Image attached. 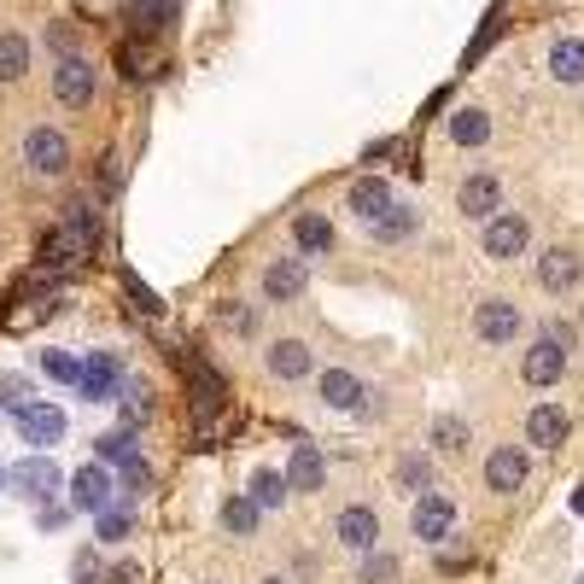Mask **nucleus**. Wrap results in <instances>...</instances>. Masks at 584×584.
<instances>
[{"label": "nucleus", "instance_id": "33", "mask_svg": "<svg viewBox=\"0 0 584 584\" xmlns=\"http://www.w3.org/2000/svg\"><path fill=\"white\" fill-rule=\"evenodd\" d=\"M94 521H100V544H124L129 538V514L106 509V514H94Z\"/></svg>", "mask_w": 584, "mask_h": 584}, {"label": "nucleus", "instance_id": "3", "mask_svg": "<svg viewBox=\"0 0 584 584\" xmlns=\"http://www.w3.org/2000/svg\"><path fill=\"white\" fill-rule=\"evenodd\" d=\"M54 94H59V106H71V112H82V106H94V94H100V71L82 54H71V59H59L54 65Z\"/></svg>", "mask_w": 584, "mask_h": 584}, {"label": "nucleus", "instance_id": "13", "mask_svg": "<svg viewBox=\"0 0 584 584\" xmlns=\"http://www.w3.org/2000/svg\"><path fill=\"white\" fill-rule=\"evenodd\" d=\"M12 486H19V497H30V503H47L65 479H59V468H54V456H30V462H19V468L7 474Z\"/></svg>", "mask_w": 584, "mask_h": 584}, {"label": "nucleus", "instance_id": "29", "mask_svg": "<svg viewBox=\"0 0 584 584\" xmlns=\"http://www.w3.org/2000/svg\"><path fill=\"white\" fill-rule=\"evenodd\" d=\"M363 584H398V556H386V549H369L363 556Z\"/></svg>", "mask_w": 584, "mask_h": 584}, {"label": "nucleus", "instance_id": "8", "mask_svg": "<svg viewBox=\"0 0 584 584\" xmlns=\"http://www.w3.org/2000/svg\"><path fill=\"white\" fill-rule=\"evenodd\" d=\"M19 439L36 451H54L65 439V409L59 404H19Z\"/></svg>", "mask_w": 584, "mask_h": 584}, {"label": "nucleus", "instance_id": "16", "mask_svg": "<svg viewBox=\"0 0 584 584\" xmlns=\"http://www.w3.org/2000/svg\"><path fill=\"white\" fill-rule=\"evenodd\" d=\"M311 346H304V339H275V346L264 351V369L275 374V381H304V374H311Z\"/></svg>", "mask_w": 584, "mask_h": 584}, {"label": "nucleus", "instance_id": "41", "mask_svg": "<svg viewBox=\"0 0 584 584\" xmlns=\"http://www.w3.org/2000/svg\"><path fill=\"white\" fill-rule=\"evenodd\" d=\"M264 584H287V579H264Z\"/></svg>", "mask_w": 584, "mask_h": 584}, {"label": "nucleus", "instance_id": "24", "mask_svg": "<svg viewBox=\"0 0 584 584\" xmlns=\"http://www.w3.org/2000/svg\"><path fill=\"white\" fill-rule=\"evenodd\" d=\"M451 141H456V147H486V141H491V117L479 112V106H462V112L451 117Z\"/></svg>", "mask_w": 584, "mask_h": 584}, {"label": "nucleus", "instance_id": "17", "mask_svg": "<svg viewBox=\"0 0 584 584\" xmlns=\"http://www.w3.org/2000/svg\"><path fill=\"white\" fill-rule=\"evenodd\" d=\"M521 374H526V386H556L561 374H567V351L549 346V339H538V346H526Z\"/></svg>", "mask_w": 584, "mask_h": 584}, {"label": "nucleus", "instance_id": "34", "mask_svg": "<svg viewBox=\"0 0 584 584\" xmlns=\"http://www.w3.org/2000/svg\"><path fill=\"white\" fill-rule=\"evenodd\" d=\"M124 416H129V421H147V416H152V398H147V386H141V381H129V386H124Z\"/></svg>", "mask_w": 584, "mask_h": 584}, {"label": "nucleus", "instance_id": "18", "mask_svg": "<svg viewBox=\"0 0 584 584\" xmlns=\"http://www.w3.org/2000/svg\"><path fill=\"white\" fill-rule=\"evenodd\" d=\"M292 246H299V257H328L334 252V222L322 211H299L292 217Z\"/></svg>", "mask_w": 584, "mask_h": 584}, {"label": "nucleus", "instance_id": "30", "mask_svg": "<svg viewBox=\"0 0 584 584\" xmlns=\"http://www.w3.org/2000/svg\"><path fill=\"white\" fill-rule=\"evenodd\" d=\"M433 444H439V451H462V444H468V421L439 416V421H433Z\"/></svg>", "mask_w": 584, "mask_h": 584}, {"label": "nucleus", "instance_id": "1", "mask_svg": "<svg viewBox=\"0 0 584 584\" xmlns=\"http://www.w3.org/2000/svg\"><path fill=\"white\" fill-rule=\"evenodd\" d=\"M479 246H486V257L491 264H514L526 246H532V222L521 217V211H497V217H486V234H479Z\"/></svg>", "mask_w": 584, "mask_h": 584}, {"label": "nucleus", "instance_id": "36", "mask_svg": "<svg viewBox=\"0 0 584 584\" xmlns=\"http://www.w3.org/2000/svg\"><path fill=\"white\" fill-rule=\"evenodd\" d=\"M71 579H77V584H100V579H106V573H100V561H94V549H77Z\"/></svg>", "mask_w": 584, "mask_h": 584}, {"label": "nucleus", "instance_id": "39", "mask_svg": "<svg viewBox=\"0 0 584 584\" xmlns=\"http://www.w3.org/2000/svg\"><path fill=\"white\" fill-rule=\"evenodd\" d=\"M112 584H141V567H135V561H117V567H112Z\"/></svg>", "mask_w": 584, "mask_h": 584}, {"label": "nucleus", "instance_id": "19", "mask_svg": "<svg viewBox=\"0 0 584 584\" xmlns=\"http://www.w3.org/2000/svg\"><path fill=\"white\" fill-rule=\"evenodd\" d=\"M117 374H124V369H117V357L112 351H94V363H82V374H77V392L89 404H106L112 392H117Z\"/></svg>", "mask_w": 584, "mask_h": 584}, {"label": "nucleus", "instance_id": "15", "mask_svg": "<svg viewBox=\"0 0 584 584\" xmlns=\"http://www.w3.org/2000/svg\"><path fill=\"white\" fill-rule=\"evenodd\" d=\"M567 433H573V416H567L561 404H538L526 416V444H538V451H556Z\"/></svg>", "mask_w": 584, "mask_h": 584}, {"label": "nucleus", "instance_id": "6", "mask_svg": "<svg viewBox=\"0 0 584 584\" xmlns=\"http://www.w3.org/2000/svg\"><path fill=\"white\" fill-rule=\"evenodd\" d=\"M112 497H117V479L106 474V462H89V468L71 474V509H82V514H106Z\"/></svg>", "mask_w": 584, "mask_h": 584}, {"label": "nucleus", "instance_id": "26", "mask_svg": "<svg viewBox=\"0 0 584 584\" xmlns=\"http://www.w3.org/2000/svg\"><path fill=\"white\" fill-rule=\"evenodd\" d=\"M257 514H264V509H257L252 497H229V503H222V526H229L234 538H252V532H257Z\"/></svg>", "mask_w": 584, "mask_h": 584}, {"label": "nucleus", "instance_id": "40", "mask_svg": "<svg viewBox=\"0 0 584 584\" xmlns=\"http://www.w3.org/2000/svg\"><path fill=\"white\" fill-rule=\"evenodd\" d=\"M573 509H579V514H584V486H579V491H573Z\"/></svg>", "mask_w": 584, "mask_h": 584}, {"label": "nucleus", "instance_id": "43", "mask_svg": "<svg viewBox=\"0 0 584 584\" xmlns=\"http://www.w3.org/2000/svg\"><path fill=\"white\" fill-rule=\"evenodd\" d=\"M579 584H584V579H579Z\"/></svg>", "mask_w": 584, "mask_h": 584}, {"label": "nucleus", "instance_id": "22", "mask_svg": "<svg viewBox=\"0 0 584 584\" xmlns=\"http://www.w3.org/2000/svg\"><path fill=\"white\" fill-rule=\"evenodd\" d=\"M346 205H351V211L363 217V222H374V217H381L386 205H392V187H386L381 176H357V182L346 187Z\"/></svg>", "mask_w": 584, "mask_h": 584}, {"label": "nucleus", "instance_id": "31", "mask_svg": "<svg viewBox=\"0 0 584 584\" xmlns=\"http://www.w3.org/2000/svg\"><path fill=\"white\" fill-rule=\"evenodd\" d=\"M94 456H100V462H129V456H135V439L124 433V427H117V433L94 439Z\"/></svg>", "mask_w": 584, "mask_h": 584}, {"label": "nucleus", "instance_id": "5", "mask_svg": "<svg viewBox=\"0 0 584 584\" xmlns=\"http://www.w3.org/2000/svg\"><path fill=\"white\" fill-rule=\"evenodd\" d=\"M409 532H416L421 544H444L456 532V503L451 497H416V509H409Z\"/></svg>", "mask_w": 584, "mask_h": 584}, {"label": "nucleus", "instance_id": "2", "mask_svg": "<svg viewBox=\"0 0 584 584\" xmlns=\"http://www.w3.org/2000/svg\"><path fill=\"white\" fill-rule=\"evenodd\" d=\"M24 170H30V176H42V182L65 176V170H71V141H65L59 129L36 124V129L24 135Z\"/></svg>", "mask_w": 584, "mask_h": 584}, {"label": "nucleus", "instance_id": "20", "mask_svg": "<svg viewBox=\"0 0 584 584\" xmlns=\"http://www.w3.org/2000/svg\"><path fill=\"white\" fill-rule=\"evenodd\" d=\"M369 229H374V240H381V246H404V240L421 229V211H416V205H398V199H392L386 211L369 222Z\"/></svg>", "mask_w": 584, "mask_h": 584}, {"label": "nucleus", "instance_id": "37", "mask_svg": "<svg viewBox=\"0 0 584 584\" xmlns=\"http://www.w3.org/2000/svg\"><path fill=\"white\" fill-rule=\"evenodd\" d=\"M47 47H54L59 59H71L77 54V30L71 24H54V30H47Z\"/></svg>", "mask_w": 584, "mask_h": 584}, {"label": "nucleus", "instance_id": "7", "mask_svg": "<svg viewBox=\"0 0 584 584\" xmlns=\"http://www.w3.org/2000/svg\"><path fill=\"white\" fill-rule=\"evenodd\" d=\"M526 474H532V456L521 451V444H497V451L486 456V486L497 497H514L526 486Z\"/></svg>", "mask_w": 584, "mask_h": 584}, {"label": "nucleus", "instance_id": "14", "mask_svg": "<svg viewBox=\"0 0 584 584\" xmlns=\"http://www.w3.org/2000/svg\"><path fill=\"white\" fill-rule=\"evenodd\" d=\"M281 479H287V491H322V486H328V462H322L316 444H292Z\"/></svg>", "mask_w": 584, "mask_h": 584}, {"label": "nucleus", "instance_id": "27", "mask_svg": "<svg viewBox=\"0 0 584 584\" xmlns=\"http://www.w3.org/2000/svg\"><path fill=\"white\" fill-rule=\"evenodd\" d=\"M252 503H257V509H281V503H287V479L275 474V468H257V474H252Z\"/></svg>", "mask_w": 584, "mask_h": 584}, {"label": "nucleus", "instance_id": "10", "mask_svg": "<svg viewBox=\"0 0 584 584\" xmlns=\"http://www.w3.org/2000/svg\"><path fill=\"white\" fill-rule=\"evenodd\" d=\"M456 205H462V217H474V222H486L503 211V182L491 176V170H479V176H468L456 187Z\"/></svg>", "mask_w": 584, "mask_h": 584}, {"label": "nucleus", "instance_id": "25", "mask_svg": "<svg viewBox=\"0 0 584 584\" xmlns=\"http://www.w3.org/2000/svg\"><path fill=\"white\" fill-rule=\"evenodd\" d=\"M24 71H30V42L19 30H7V36H0V82H19Z\"/></svg>", "mask_w": 584, "mask_h": 584}, {"label": "nucleus", "instance_id": "42", "mask_svg": "<svg viewBox=\"0 0 584 584\" xmlns=\"http://www.w3.org/2000/svg\"><path fill=\"white\" fill-rule=\"evenodd\" d=\"M0 479H7V474H0Z\"/></svg>", "mask_w": 584, "mask_h": 584}, {"label": "nucleus", "instance_id": "4", "mask_svg": "<svg viewBox=\"0 0 584 584\" xmlns=\"http://www.w3.org/2000/svg\"><path fill=\"white\" fill-rule=\"evenodd\" d=\"M521 328H526V311H521L514 299H486V304L474 311V334L486 339V346H514Z\"/></svg>", "mask_w": 584, "mask_h": 584}, {"label": "nucleus", "instance_id": "11", "mask_svg": "<svg viewBox=\"0 0 584 584\" xmlns=\"http://www.w3.org/2000/svg\"><path fill=\"white\" fill-rule=\"evenodd\" d=\"M579 281H584V257L573 246H549L538 257V287L544 292H573Z\"/></svg>", "mask_w": 584, "mask_h": 584}, {"label": "nucleus", "instance_id": "21", "mask_svg": "<svg viewBox=\"0 0 584 584\" xmlns=\"http://www.w3.org/2000/svg\"><path fill=\"white\" fill-rule=\"evenodd\" d=\"M316 392H322V404H328V409H357V404L369 398V392H363V381H357L351 369H322Z\"/></svg>", "mask_w": 584, "mask_h": 584}, {"label": "nucleus", "instance_id": "12", "mask_svg": "<svg viewBox=\"0 0 584 584\" xmlns=\"http://www.w3.org/2000/svg\"><path fill=\"white\" fill-rule=\"evenodd\" d=\"M304 287H311L304 257H275V264L264 269V299H269V304H292Z\"/></svg>", "mask_w": 584, "mask_h": 584}, {"label": "nucleus", "instance_id": "9", "mask_svg": "<svg viewBox=\"0 0 584 584\" xmlns=\"http://www.w3.org/2000/svg\"><path fill=\"white\" fill-rule=\"evenodd\" d=\"M334 538L357 549V556H369V549H381V514H374L369 503H351V509H339V521H334Z\"/></svg>", "mask_w": 584, "mask_h": 584}, {"label": "nucleus", "instance_id": "28", "mask_svg": "<svg viewBox=\"0 0 584 584\" xmlns=\"http://www.w3.org/2000/svg\"><path fill=\"white\" fill-rule=\"evenodd\" d=\"M398 486L404 491H433V462H427V456H398Z\"/></svg>", "mask_w": 584, "mask_h": 584}, {"label": "nucleus", "instance_id": "38", "mask_svg": "<svg viewBox=\"0 0 584 584\" xmlns=\"http://www.w3.org/2000/svg\"><path fill=\"white\" fill-rule=\"evenodd\" d=\"M0 404H7V409L24 404V381H19V374H0Z\"/></svg>", "mask_w": 584, "mask_h": 584}, {"label": "nucleus", "instance_id": "32", "mask_svg": "<svg viewBox=\"0 0 584 584\" xmlns=\"http://www.w3.org/2000/svg\"><path fill=\"white\" fill-rule=\"evenodd\" d=\"M42 369H47V381H65V386H77V374H82V363H77V357H65V351H47Z\"/></svg>", "mask_w": 584, "mask_h": 584}, {"label": "nucleus", "instance_id": "35", "mask_svg": "<svg viewBox=\"0 0 584 584\" xmlns=\"http://www.w3.org/2000/svg\"><path fill=\"white\" fill-rule=\"evenodd\" d=\"M147 486H152V468H147L141 456H129V462H124V491L135 497V491H147Z\"/></svg>", "mask_w": 584, "mask_h": 584}, {"label": "nucleus", "instance_id": "23", "mask_svg": "<svg viewBox=\"0 0 584 584\" xmlns=\"http://www.w3.org/2000/svg\"><path fill=\"white\" fill-rule=\"evenodd\" d=\"M549 77L567 82V89H579V82H584V42L579 36H561L556 47H549Z\"/></svg>", "mask_w": 584, "mask_h": 584}]
</instances>
